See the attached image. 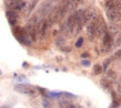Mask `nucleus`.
Wrapping results in <instances>:
<instances>
[{
    "label": "nucleus",
    "mask_w": 121,
    "mask_h": 108,
    "mask_svg": "<svg viewBox=\"0 0 121 108\" xmlns=\"http://www.w3.org/2000/svg\"><path fill=\"white\" fill-rule=\"evenodd\" d=\"M22 65H23V67H28V63H27V62H23Z\"/></svg>",
    "instance_id": "2f4dec72"
},
{
    "label": "nucleus",
    "mask_w": 121,
    "mask_h": 108,
    "mask_svg": "<svg viewBox=\"0 0 121 108\" xmlns=\"http://www.w3.org/2000/svg\"><path fill=\"white\" fill-rule=\"evenodd\" d=\"M6 15L8 18V21H9V24L10 25H15L18 21V13L16 11H12V10H7L6 11Z\"/></svg>",
    "instance_id": "1a4fd4ad"
},
{
    "label": "nucleus",
    "mask_w": 121,
    "mask_h": 108,
    "mask_svg": "<svg viewBox=\"0 0 121 108\" xmlns=\"http://www.w3.org/2000/svg\"><path fill=\"white\" fill-rule=\"evenodd\" d=\"M2 75V71H1V69H0V76Z\"/></svg>",
    "instance_id": "72a5a7b5"
},
{
    "label": "nucleus",
    "mask_w": 121,
    "mask_h": 108,
    "mask_svg": "<svg viewBox=\"0 0 121 108\" xmlns=\"http://www.w3.org/2000/svg\"><path fill=\"white\" fill-rule=\"evenodd\" d=\"M101 73H102V66L100 64H95L93 66V74L95 75H99Z\"/></svg>",
    "instance_id": "dca6fc26"
},
{
    "label": "nucleus",
    "mask_w": 121,
    "mask_h": 108,
    "mask_svg": "<svg viewBox=\"0 0 121 108\" xmlns=\"http://www.w3.org/2000/svg\"><path fill=\"white\" fill-rule=\"evenodd\" d=\"M61 50H62V51H66V52H70V50H71V49H69V47H67V49H63V47H62Z\"/></svg>",
    "instance_id": "7c9ffc66"
},
{
    "label": "nucleus",
    "mask_w": 121,
    "mask_h": 108,
    "mask_svg": "<svg viewBox=\"0 0 121 108\" xmlns=\"http://www.w3.org/2000/svg\"><path fill=\"white\" fill-rule=\"evenodd\" d=\"M62 95V92H49L48 96L49 97H60Z\"/></svg>",
    "instance_id": "6ab92c4d"
},
{
    "label": "nucleus",
    "mask_w": 121,
    "mask_h": 108,
    "mask_svg": "<svg viewBox=\"0 0 121 108\" xmlns=\"http://www.w3.org/2000/svg\"><path fill=\"white\" fill-rule=\"evenodd\" d=\"M107 18L113 23H119V22H121V12L120 11L108 10L107 11Z\"/></svg>",
    "instance_id": "0eeeda50"
},
{
    "label": "nucleus",
    "mask_w": 121,
    "mask_h": 108,
    "mask_svg": "<svg viewBox=\"0 0 121 108\" xmlns=\"http://www.w3.org/2000/svg\"><path fill=\"white\" fill-rule=\"evenodd\" d=\"M97 25H98V20H92L87 27V31H88L89 36L91 38L90 40H92L93 36H95V31H97Z\"/></svg>",
    "instance_id": "9d476101"
},
{
    "label": "nucleus",
    "mask_w": 121,
    "mask_h": 108,
    "mask_svg": "<svg viewBox=\"0 0 121 108\" xmlns=\"http://www.w3.org/2000/svg\"><path fill=\"white\" fill-rule=\"evenodd\" d=\"M113 45V41L111 38L110 33H104L103 34V39H102V46H101V51L102 52H108L112 49Z\"/></svg>",
    "instance_id": "20e7f679"
},
{
    "label": "nucleus",
    "mask_w": 121,
    "mask_h": 108,
    "mask_svg": "<svg viewBox=\"0 0 121 108\" xmlns=\"http://www.w3.org/2000/svg\"><path fill=\"white\" fill-rule=\"evenodd\" d=\"M13 34H15V36L17 38V40H18L20 43L25 44V45H30L31 40L29 39V36L26 33L25 29H22L20 27H16L15 29H13Z\"/></svg>",
    "instance_id": "f257e3e1"
},
{
    "label": "nucleus",
    "mask_w": 121,
    "mask_h": 108,
    "mask_svg": "<svg viewBox=\"0 0 121 108\" xmlns=\"http://www.w3.org/2000/svg\"><path fill=\"white\" fill-rule=\"evenodd\" d=\"M50 7H51V0L46 1V2L41 6V9H40V11H39V13H40V15H46L47 12H49Z\"/></svg>",
    "instance_id": "ddd939ff"
},
{
    "label": "nucleus",
    "mask_w": 121,
    "mask_h": 108,
    "mask_svg": "<svg viewBox=\"0 0 121 108\" xmlns=\"http://www.w3.org/2000/svg\"><path fill=\"white\" fill-rule=\"evenodd\" d=\"M60 108H77L73 104L69 103L68 100H61L60 101Z\"/></svg>",
    "instance_id": "4468645a"
},
{
    "label": "nucleus",
    "mask_w": 121,
    "mask_h": 108,
    "mask_svg": "<svg viewBox=\"0 0 121 108\" xmlns=\"http://www.w3.org/2000/svg\"><path fill=\"white\" fill-rule=\"evenodd\" d=\"M107 77H108V79L113 81V79L117 77V75H116V72H114V71H112V69L108 71V72H107Z\"/></svg>",
    "instance_id": "a211bd4d"
},
{
    "label": "nucleus",
    "mask_w": 121,
    "mask_h": 108,
    "mask_svg": "<svg viewBox=\"0 0 121 108\" xmlns=\"http://www.w3.org/2000/svg\"><path fill=\"white\" fill-rule=\"evenodd\" d=\"M42 106H43V108H51V106H50V104H49V101L47 99H42Z\"/></svg>",
    "instance_id": "5701e85b"
},
{
    "label": "nucleus",
    "mask_w": 121,
    "mask_h": 108,
    "mask_svg": "<svg viewBox=\"0 0 121 108\" xmlns=\"http://www.w3.org/2000/svg\"><path fill=\"white\" fill-rule=\"evenodd\" d=\"M114 56H116L117 58H121V50L117 51V52H116V54H114Z\"/></svg>",
    "instance_id": "cd10ccee"
},
{
    "label": "nucleus",
    "mask_w": 121,
    "mask_h": 108,
    "mask_svg": "<svg viewBox=\"0 0 121 108\" xmlns=\"http://www.w3.org/2000/svg\"><path fill=\"white\" fill-rule=\"evenodd\" d=\"M110 64V60L108 58V60H106L104 61V63H103V66H102V69H107V67H108V65Z\"/></svg>",
    "instance_id": "a878e982"
},
{
    "label": "nucleus",
    "mask_w": 121,
    "mask_h": 108,
    "mask_svg": "<svg viewBox=\"0 0 121 108\" xmlns=\"http://www.w3.org/2000/svg\"><path fill=\"white\" fill-rule=\"evenodd\" d=\"M73 1L77 4V6H79V4H81L82 2H83V0H73Z\"/></svg>",
    "instance_id": "c756f323"
},
{
    "label": "nucleus",
    "mask_w": 121,
    "mask_h": 108,
    "mask_svg": "<svg viewBox=\"0 0 121 108\" xmlns=\"http://www.w3.org/2000/svg\"><path fill=\"white\" fill-rule=\"evenodd\" d=\"M13 77H15V82H17V83H21V82H27V81H28L26 76H23V75L18 76V74H17V73H15V74H13Z\"/></svg>",
    "instance_id": "2eb2a0df"
},
{
    "label": "nucleus",
    "mask_w": 121,
    "mask_h": 108,
    "mask_svg": "<svg viewBox=\"0 0 121 108\" xmlns=\"http://www.w3.org/2000/svg\"><path fill=\"white\" fill-rule=\"evenodd\" d=\"M82 44H83V38H79L77 40V42H76V47H81L82 46Z\"/></svg>",
    "instance_id": "412c9836"
},
{
    "label": "nucleus",
    "mask_w": 121,
    "mask_h": 108,
    "mask_svg": "<svg viewBox=\"0 0 121 108\" xmlns=\"http://www.w3.org/2000/svg\"><path fill=\"white\" fill-rule=\"evenodd\" d=\"M56 44L58 46H62L63 44H65V39L63 38H58V39L56 40Z\"/></svg>",
    "instance_id": "aec40b11"
},
{
    "label": "nucleus",
    "mask_w": 121,
    "mask_h": 108,
    "mask_svg": "<svg viewBox=\"0 0 121 108\" xmlns=\"http://www.w3.org/2000/svg\"><path fill=\"white\" fill-rule=\"evenodd\" d=\"M95 9H88L87 11H84L83 13V18H82V25L83 24H87L89 22H91L93 19H95Z\"/></svg>",
    "instance_id": "6e6552de"
},
{
    "label": "nucleus",
    "mask_w": 121,
    "mask_h": 108,
    "mask_svg": "<svg viewBox=\"0 0 121 108\" xmlns=\"http://www.w3.org/2000/svg\"><path fill=\"white\" fill-rule=\"evenodd\" d=\"M81 58H89V53H87V52H86V53H82V54H81Z\"/></svg>",
    "instance_id": "c85d7f7f"
},
{
    "label": "nucleus",
    "mask_w": 121,
    "mask_h": 108,
    "mask_svg": "<svg viewBox=\"0 0 121 108\" xmlns=\"http://www.w3.org/2000/svg\"><path fill=\"white\" fill-rule=\"evenodd\" d=\"M104 6L108 10L112 11H121V2L119 0H106Z\"/></svg>",
    "instance_id": "423d86ee"
},
{
    "label": "nucleus",
    "mask_w": 121,
    "mask_h": 108,
    "mask_svg": "<svg viewBox=\"0 0 121 108\" xmlns=\"http://www.w3.org/2000/svg\"><path fill=\"white\" fill-rule=\"evenodd\" d=\"M107 33V28L103 20H98V25H97V31H95V36H101L102 34Z\"/></svg>",
    "instance_id": "f8f14e48"
},
{
    "label": "nucleus",
    "mask_w": 121,
    "mask_h": 108,
    "mask_svg": "<svg viewBox=\"0 0 121 108\" xmlns=\"http://www.w3.org/2000/svg\"><path fill=\"white\" fill-rule=\"evenodd\" d=\"M101 86L103 87V88H106V89H109L111 87V83L108 81V79H106V78H103V79H101Z\"/></svg>",
    "instance_id": "f3484780"
},
{
    "label": "nucleus",
    "mask_w": 121,
    "mask_h": 108,
    "mask_svg": "<svg viewBox=\"0 0 121 108\" xmlns=\"http://www.w3.org/2000/svg\"><path fill=\"white\" fill-rule=\"evenodd\" d=\"M48 28H49V24H48L47 20H46V19L41 20L40 23L38 24V28H37V32H38V34H39V38H40V39H43L44 36L47 35Z\"/></svg>",
    "instance_id": "39448f33"
},
{
    "label": "nucleus",
    "mask_w": 121,
    "mask_h": 108,
    "mask_svg": "<svg viewBox=\"0 0 121 108\" xmlns=\"http://www.w3.org/2000/svg\"><path fill=\"white\" fill-rule=\"evenodd\" d=\"M62 95L63 96H67V97H69V98H76L74 95H72V94H70V93H67V92H62Z\"/></svg>",
    "instance_id": "393cba45"
},
{
    "label": "nucleus",
    "mask_w": 121,
    "mask_h": 108,
    "mask_svg": "<svg viewBox=\"0 0 121 108\" xmlns=\"http://www.w3.org/2000/svg\"><path fill=\"white\" fill-rule=\"evenodd\" d=\"M37 2H38V0H35L32 2V4H30V7H29V10H28V13H30L31 11L33 10V8L36 7V4H37Z\"/></svg>",
    "instance_id": "b1692460"
},
{
    "label": "nucleus",
    "mask_w": 121,
    "mask_h": 108,
    "mask_svg": "<svg viewBox=\"0 0 121 108\" xmlns=\"http://www.w3.org/2000/svg\"><path fill=\"white\" fill-rule=\"evenodd\" d=\"M0 108H10L9 106H0Z\"/></svg>",
    "instance_id": "473e14b6"
},
{
    "label": "nucleus",
    "mask_w": 121,
    "mask_h": 108,
    "mask_svg": "<svg viewBox=\"0 0 121 108\" xmlns=\"http://www.w3.org/2000/svg\"><path fill=\"white\" fill-rule=\"evenodd\" d=\"M109 31L111 32V34H114V33L118 32V29H117V27H114V25H110L109 27Z\"/></svg>",
    "instance_id": "4be33fe9"
},
{
    "label": "nucleus",
    "mask_w": 121,
    "mask_h": 108,
    "mask_svg": "<svg viewBox=\"0 0 121 108\" xmlns=\"http://www.w3.org/2000/svg\"><path fill=\"white\" fill-rule=\"evenodd\" d=\"M15 90L18 92V93H21V94H27V95H35L36 94V89L35 87L30 86L28 84H16L15 85Z\"/></svg>",
    "instance_id": "7ed1b4c3"
},
{
    "label": "nucleus",
    "mask_w": 121,
    "mask_h": 108,
    "mask_svg": "<svg viewBox=\"0 0 121 108\" xmlns=\"http://www.w3.org/2000/svg\"><path fill=\"white\" fill-rule=\"evenodd\" d=\"M81 65H83V66H90V61H87V60H83V61L81 62Z\"/></svg>",
    "instance_id": "bb28decb"
},
{
    "label": "nucleus",
    "mask_w": 121,
    "mask_h": 108,
    "mask_svg": "<svg viewBox=\"0 0 121 108\" xmlns=\"http://www.w3.org/2000/svg\"><path fill=\"white\" fill-rule=\"evenodd\" d=\"M78 22L77 20H76V17H74V13H72V15H69V18H68V20H67V29H68V31H70V32H72L74 29V27H76V24H77Z\"/></svg>",
    "instance_id": "9b49d317"
},
{
    "label": "nucleus",
    "mask_w": 121,
    "mask_h": 108,
    "mask_svg": "<svg viewBox=\"0 0 121 108\" xmlns=\"http://www.w3.org/2000/svg\"><path fill=\"white\" fill-rule=\"evenodd\" d=\"M7 7L9 8V10L16 11V12H20L25 8L27 7V2L25 0H13V1H8Z\"/></svg>",
    "instance_id": "f03ea898"
},
{
    "label": "nucleus",
    "mask_w": 121,
    "mask_h": 108,
    "mask_svg": "<svg viewBox=\"0 0 121 108\" xmlns=\"http://www.w3.org/2000/svg\"><path fill=\"white\" fill-rule=\"evenodd\" d=\"M119 1H120V2H121V0H119Z\"/></svg>",
    "instance_id": "f704fd0d"
}]
</instances>
